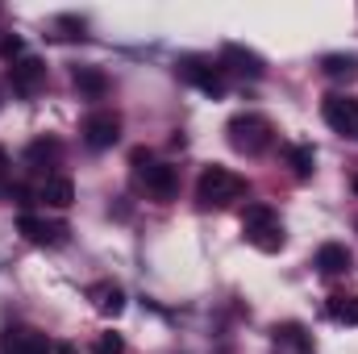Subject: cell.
Segmentation results:
<instances>
[{"instance_id":"cell-16","label":"cell","mask_w":358,"mask_h":354,"mask_svg":"<svg viewBox=\"0 0 358 354\" xmlns=\"http://www.w3.org/2000/svg\"><path fill=\"white\" fill-rule=\"evenodd\" d=\"M92 300H96V313H104V317H121V309H125V292L117 283H96Z\"/></svg>"},{"instance_id":"cell-21","label":"cell","mask_w":358,"mask_h":354,"mask_svg":"<svg viewBox=\"0 0 358 354\" xmlns=\"http://www.w3.org/2000/svg\"><path fill=\"white\" fill-rule=\"evenodd\" d=\"M92 354H125V338H121V334H100L96 346H92Z\"/></svg>"},{"instance_id":"cell-19","label":"cell","mask_w":358,"mask_h":354,"mask_svg":"<svg viewBox=\"0 0 358 354\" xmlns=\"http://www.w3.org/2000/svg\"><path fill=\"white\" fill-rule=\"evenodd\" d=\"M25 159H29V167H42V163H55V159H59V142H55V138H38V142H29V150H25Z\"/></svg>"},{"instance_id":"cell-17","label":"cell","mask_w":358,"mask_h":354,"mask_svg":"<svg viewBox=\"0 0 358 354\" xmlns=\"http://www.w3.org/2000/svg\"><path fill=\"white\" fill-rule=\"evenodd\" d=\"M76 88L84 92V96H92V100H100V96L108 92V76L96 71V67H80V71H76Z\"/></svg>"},{"instance_id":"cell-9","label":"cell","mask_w":358,"mask_h":354,"mask_svg":"<svg viewBox=\"0 0 358 354\" xmlns=\"http://www.w3.org/2000/svg\"><path fill=\"white\" fill-rule=\"evenodd\" d=\"M0 354H50V338L34 325H8L0 334Z\"/></svg>"},{"instance_id":"cell-15","label":"cell","mask_w":358,"mask_h":354,"mask_svg":"<svg viewBox=\"0 0 358 354\" xmlns=\"http://www.w3.org/2000/svg\"><path fill=\"white\" fill-rule=\"evenodd\" d=\"M325 317L338 321V325H358V296H350V292H334V296L325 300Z\"/></svg>"},{"instance_id":"cell-11","label":"cell","mask_w":358,"mask_h":354,"mask_svg":"<svg viewBox=\"0 0 358 354\" xmlns=\"http://www.w3.org/2000/svg\"><path fill=\"white\" fill-rule=\"evenodd\" d=\"M217 67L221 71H238V76H250V80H263V59L255 55V50H246V46H221V59H217Z\"/></svg>"},{"instance_id":"cell-13","label":"cell","mask_w":358,"mask_h":354,"mask_svg":"<svg viewBox=\"0 0 358 354\" xmlns=\"http://www.w3.org/2000/svg\"><path fill=\"white\" fill-rule=\"evenodd\" d=\"M313 267H317L321 275H346V271L355 267V259H350V250H346L342 242H325V246L317 250Z\"/></svg>"},{"instance_id":"cell-12","label":"cell","mask_w":358,"mask_h":354,"mask_svg":"<svg viewBox=\"0 0 358 354\" xmlns=\"http://www.w3.org/2000/svg\"><path fill=\"white\" fill-rule=\"evenodd\" d=\"M271 342H275V354H313V338L304 334V325H275Z\"/></svg>"},{"instance_id":"cell-10","label":"cell","mask_w":358,"mask_h":354,"mask_svg":"<svg viewBox=\"0 0 358 354\" xmlns=\"http://www.w3.org/2000/svg\"><path fill=\"white\" fill-rule=\"evenodd\" d=\"M117 138H121V117L117 113L96 108V113L84 117V142L92 150H108V146H117Z\"/></svg>"},{"instance_id":"cell-20","label":"cell","mask_w":358,"mask_h":354,"mask_svg":"<svg viewBox=\"0 0 358 354\" xmlns=\"http://www.w3.org/2000/svg\"><path fill=\"white\" fill-rule=\"evenodd\" d=\"M287 163H292V171L300 179H308L313 176V163H317V150H313V146H292V150H287Z\"/></svg>"},{"instance_id":"cell-18","label":"cell","mask_w":358,"mask_h":354,"mask_svg":"<svg viewBox=\"0 0 358 354\" xmlns=\"http://www.w3.org/2000/svg\"><path fill=\"white\" fill-rule=\"evenodd\" d=\"M321 67H325V76H329V80H355V76H358V59H355V55H329Z\"/></svg>"},{"instance_id":"cell-3","label":"cell","mask_w":358,"mask_h":354,"mask_svg":"<svg viewBox=\"0 0 358 354\" xmlns=\"http://www.w3.org/2000/svg\"><path fill=\"white\" fill-rule=\"evenodd\" d=\"M242 234H246V242L255 246V250H263V255H275V250H283V221H279V213L271 208V204H246V213H242Z\"/></svg>"},{"instance_id":"cell-4","label":"cell","mask_w":358,"mask_h":354,"mask_svg":"<svg viewBox=\"0 0 358 354\" xmlns=\"http://www.w3.org/2000/svg\"><path fill=\"white\" fill-rule=\"evenodd\" d=\"M134 167H138L142 187H146L155 200H171V196H176V187H179L176 167H167V163H155L146 150H134Z\"/></svg>"},{"instance_id":"cell-8","label":"cell","mask_w":358,"mask_h":354,"mask_svg":"<svg viewBox=\"0 0 358 354\" xmlns=\"http://www.w3.org/2000/svg\"><path fill=\"white\" fill-rule=\"evenodd\" d=\"M176 67H179V76H183L187 84H196L200 92H208V96H225V76H221V67H213L208 59L187 55V59H179Z\"/></svg>"},{"instance_id":"cell-5","label":"cell","mask_w":358,"mask_h":354,"mask_svg":"<svg viewBox=\"0 0 358 354\" xmlns=\"http://www.w3.org/2000/svg\"><path fill=\"white\" fill-rule=\"evenodd\" d=\"M8 84L17 96H38L42 84H46V63L38 59V55H21V59H13V67H8Z\"/></svg>"},{"instance_id":"cell-14","label":"cell","mask_w":358,"mask_h":354,"mask_svg":"<svg viewBox=\"0 0 358 354\" xmlns=\"http://www.w3.org/2000/svg\"><path fill=\"white\" fill-rule=\"evenodd\" d=\"M38 200L50 204V208H67V204L76 200V183L67 176H46V183L38 187Z\"/></svg>"},{"instance_id":"cell-7","label":"cell","mask_w":358,"mask_h":354,"mask_svg":"<svg viewBox=\"0 0 358 354\" xmlns=\"http://www.w3.org/2000/svg\"><path fill=\"white\" fill-rule=\"evenodd\" d=\"M17 229H21V238L34 242V246H63V242H67V225H63V221H46V217H38V213H21V217H17Z\"/></svg>"},{"instance_id":"cell-2","label":"cell","mask_w":358,"mask_h":354,"mask_svg":"<svg viewBox=\"0 0 358 354\" xmlns=\"http://www.w3.org/2000/svg\"><path fill=\"white\" fill-rule=\"evenodd\" d=\"M225 138H229V146H234L238 155L255 159V155H263V150L271 146V138H275V125H271L263 113H238V117H229V125H225Z\"/></svg>"},{"instance_id":"cell-1","label":"cell","mask_w":358,"mask_h":354,"mask_svg":"<svg viewBox=\"0 0 358 354\" xmlns=\"http://www.w3.org/2000/svg\"><path fill=\"white\" fill-rule=\"evenodd\" d=\"M246 196V179L238 176V171H229V167H204L200 179H196V200H200V208H229L234 200H242Z\"/></svg>"},{"instance_id":"cell-22","label":"cell","mask_w":358,"mask_h":354,"mask_svg":"<svg viewBox=\"0 0 358 354\" xmlns=\"http://www.w3.org/2000/svg\"><path fill=\"white\" fill-rule=\"evenodd\" d=\"M355 192H358V179H355Z\"/></svg>"},{"instance_id":"cell-6","label":"cell","mask_w":358,"mask_h":354,"mask_svg":"<svg viewBox=\"0 0 358 354\" xmlns=\"http://www.w3.org/2000/svg\"><path fill=\"white\" fill-rule=\"evenodd\" d=\"M321 117H325V125H329L334 134H342V138H358V100L334 92V96H325Z\"/></svg>"}]
</instances>
